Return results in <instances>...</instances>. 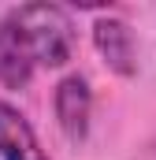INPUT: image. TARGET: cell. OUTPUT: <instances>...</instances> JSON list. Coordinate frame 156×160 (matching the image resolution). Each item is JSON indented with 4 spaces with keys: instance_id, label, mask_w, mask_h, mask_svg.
<instances>
[{
    "instance_id": "obj_1",
    "label": "cell",
    "mask_w": 156,
    "mask_h": 160,
    "mask_svg": "<svg viewBox=\"0 0 156 160\" xmlns=\"http://www.w3.org/2000/svg\"><path fill=\"white\" fill-rule=\"evenodd\" d=\"M78 30L60 4H19L0 19V86L26 89L41 67L75 56Z\"/></svg>"
},
{
    "instance_id": "obj_3",
    "label": "cell",
    "mask_w": 156,
    "mask_h": 160,
    "mask_svg": "<svg viewBox=\"0 0 156 160\" xmlns=\"http://www.w3.org/2000/svg\"><path fill=\"white\" fill-rule=\"evenodd\" d=\"M93 45H97L100 60H104L115 75L130 78V75L138 71V45H134V30H130L119 15H100V19L93 22Z\"/></svg>"
},
{
    "instance_id": "obj_2",
    "label": "cell",
    "mask_w": 156,
    "mask_h": 160,
    "mask_svg": "<svg viewBox=\"0 0 156 160\" xmlns=\"http://www.w3.org/2000/svg\"><path fill=\"white\" fill-rule=\"evenodd\" d=\"M52 108H56V123L60 130L71 138V142H82L89 134V119H93V93H89V82L85 75H67L60 78L56 93H52Z\"/></svg>"
},
{
    "instance_id": "obj_4",
    "label": "cell",
    "mask_w": 156,
    "mask_h": 160,
    "mask_svg": "<svg viewBox=\"0 0 156 160\" xmlns=\"http://www.w3.org/2000/svg\"><path fill=\"white\" fill-rule=\"evenodd\" d=\"M0 160H48L37 130L11 101H0Z\"/></svg>"
}]
</instances>
